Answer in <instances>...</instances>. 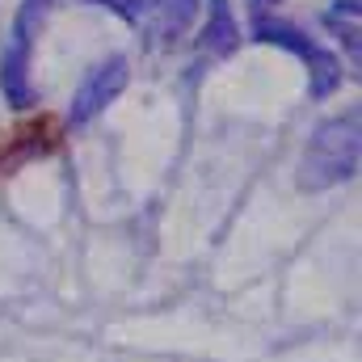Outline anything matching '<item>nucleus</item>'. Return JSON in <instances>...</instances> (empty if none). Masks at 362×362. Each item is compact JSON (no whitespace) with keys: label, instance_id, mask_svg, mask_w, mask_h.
I'll return each instance as SVG.
<instances>
[{"label":"nucleus","instance_id":"39448f33","mask_svg":"<svg viewBox=\"0 0 362 362\" xmlns=\"http://www.w3.org/2000/svg\"><path fill=\"white\" fill-rule=\"evenodd\" d=\"M211 13H206V25H202V51L211 55H232L240 47V21L232 13V0H206Z\"/></svg>","mask_w":362,"mask_h":362},{"label":"nucleus","instance_id":"7ed1b4c3","mask_svg":"<svg viewBox=\"0 0 362 362\" xmlns=\"http://www.w3.org/2000/svg\"><path fill=\"white\" fill-rule=\"evenodd\" d=\"M127 81H131V64L122 59V55H110V59H101V64H93L89 72H85V81L76 85L72 93V110H68V122L72 127H85L93 122L118 93L127 89Z\"/></svg>","mask_w":362,"mask_h":362},{"label":"nucleus","instance_id":"6e6552de","mask_svg":"<svg viewBox=\"0 0 362 362\" xmlns=\"http://www.w3.org/2000/svg\"><path fill=\"white\" fill-rule=\"evenodd\" d=\"M89 4L114 8V13H118V17H127V21H139V17H144V4H148V0H89Z\"/></svg>","mask_w":362,"mask_h":362},{"label":"nucleus","instance_id":"f257e3e1","mask_svg":"<svg viewBox=\"0 0 362 362\" xmlns=\"http://www.w3.org/2000/svg\"><path fill=\"white\" fill-rule=\"evenodd\" d=\"M358 148H362L358 110L320 122V127L312 131L303 156H299V169H295L299 189L320 194V189H333V185L350 181L354 173H358Z\"/></svg>","mask_w":362,"mask_h":362},{"label":"nucleus","instance_id":"423d86ee","mask_svg":"<svg viewBox=\"0 0 362 362\" xmlns=\"http://www.w3.org/2000/svg\"><path fill=\"white\" fill-rule=\"evenodd\" d=\"M152 4H156V17H160V34H165V38L181 34V30L194 21V13H198V0H152Z\"/></svg>","mask_w":362,"mask_h":362},{"label":"nucleus","instance_id":"0eeeda50","mask_svg":"<svg viewBox=\"0 0 362 362\" xmlns=\"http://www.w3.org/2000/svg\"><path fill=\"white\" fill-rule=\"evenodd\" d=\"M47 4H51V0H21V13H17V25H13V30L34 38V25H38V17L47 13Z\"/></svg>","mask_w":362,"mask_h":362},{"label":"nucleus","instance_id":"f03ea898","mask_svg":"<svg viewBox=\"0 0 362 362\" xmlns=\"http://www.w3.org/2000/svg\"><path fill=\"white\" fill-rule=\"evenodd\" d=\"M253 38L257 42H270V47H282L291 51L295 59L308 64V85H312V97H329V93L341 85V59L329 55L320 42H312L303 30H295L291 21H278L270 13L253 17Z\"/></svg>","mask_w":362,"mask_h":362},{"label":"nucleus","instance_id":"20e7f679","mask_svg":"<svg viewBox=\"0 0 362 362\" xmlns=\"http://www.w3.org/2000/svg\"><path fill=\"white\" fill-rule=\"evenodd\" d=\"M30 47H34V38L13 30L4 55H0V93H4V101H8L13 110H30V105H34V85H30Z\"/></svg>","mask_w":362,"mask_h":362}]
</instances>
